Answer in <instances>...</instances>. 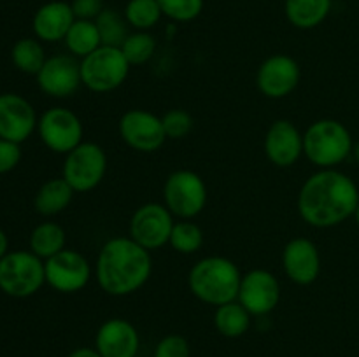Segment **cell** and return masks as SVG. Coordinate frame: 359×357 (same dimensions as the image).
<instances>
[{"label":"cell","mask_w":359,"mask_h":357,"mask_svg":"<svg viewBox=\"0 0 359 357\" xmlns=\"http://www.w3.org/2000/svg\"><path fill=\"white\" fill-rule=\"evenodd\" d=\"M137 357H139V356H137Z\"/></svg>","instance_id":"cell-40"},{"label":"cell","mask_w":359,"mask_h":357,"mask_svg":"<svg viewBox=\"0 0 359 357\" xmlns=\"http://www.w3.org/2000/svg\"><path fill=\"white\" fill-rule=\"evenodd\" d=\"M163 13L158 0H128L125 7V20L132 28L147 31L156 27Z\"/></svg>","instance_id":"cell-28"},{"label":"cell","mask_w":359,"mask_h":357,"mask_svg":"<svg viewBox=\"0 0 359 357\" xmlns=\"http://www.w3.org/2000/svg\"><path fill=\"white\" fill-rule=\"evenodd\" d=\"M76 20L95 21L98 14L105 9L104 0H72L70 2Z\"/></svg>","instance_id":"cell-35"},{"label":"cell","mask_w":359,"mask_h":357,"mask_svg":"<svg viewBox=\"0 0 359 357\" xmlns=\"http://www.w3.org/2000/svg\"><path fill=\"white\" fill-rule=\"evenodd\" d=\"M21 144L0 139V175L9 174L21 161Z\"/></svg>","instance_id":"cell-34"},{"label":"cell","mask_w":359,"mask_h":357,"mask_svg":"<svg viewBox=\"0 0 359 357\" xmlns=\"http://www.w3.org/2000/svg\"><path fill=\"white\" fill-rule=\"evenodd\" d=\"M11 59L20 72L37 76L46 63V52L39 38L25 37L13 46Z\"/></svg>","instance_id":"cell-26"},{"label":"cell","mask_w":359,"mask_h":357,"mask_svg":"<svg viewBox=\"0 0 359 357\" xmlns=\"http://www.w3.org/2000/svg\"><path fill=\"white\" fill-rule=\"evenodd\" d=\"M107 172V154L98 144L81 142L65 154L62 177L76 192H88L97 188Z\"/></svg>","instance_id":"cell-7"},{"label":"cell","mask_w":359,"mask_h":357,"mask_svg":"<svg viewBox=\"0 0 359 357\" xmlns=\"http://www.w3.org/2000/svg\"><path fill=\"white\" fill-rule=\"evenodd\" d=\"M37 132L44 146L58 154H69L84 142V128L76 112L65 107H51L39 118Z\"/></svg>","instance_id":"cell-9"},{"label":"cell","mask_w":359,"mask_h":357,"mask_svg":"<svg viewBox=\"0 0 359 357\" xmlns=\"http://www.w3.org/2000/svg\"><path fill=\"white\" fill-rule=\"evenodd\" d=\"M353 149L351 132L337 119H319L304 133V154L319 170L344 163Z\"/></svg>","instance_id":"cell-4"},{"label":"cell","mask_w":359,"mask_h":357,"mask_svg":"<svg viewBox=\"0 0 359 357\" xmlns=\"http://www.w3.org/2000/svg\"><path fill=\"white\" fill-rule=\"evenodd\" d=\"M174 214L165 203H144L130 219V238L147 251H156L170 240Z\"/></svg>","instance_id":"cell-10"},{"label":"cell","mask_w":359,"mask_h":357,"mask_svg":"<svg viewBox=\"0 0 359 357\" xmlns=\"http://www.w3.org/2000/svg\"><path fill=\"white\" fill-rule=\"evenodd\" d=\"M163 16L177 23L196 20L203 10V0H158Z\"/></svg>","instance_id":"cell-31"},{"label":"cell","mask_w":359,"mask_h":357,"mask_svg":"<svg viewBox=\"0 0 359 357\" xmlns=\"http://www.w3.org/2000/svg\"><path fill=\"white\" fill-rule=\"evenodd\" d=\"M46 284L62 294L79 293L91 279V265L81 252L63 248L44 261Z\"/></svg>","instance_id":"cell-11"},{"label":"cell","mask_w":359,"mask_h":357,"mask_svg":"<svg viewBox=\"0 0 359 357\" xmlns=\"http://www.w3.org/2000/svg\"><path fill=\"white\" fill-rule=\"evenodd\" d=\"M69 357H102L95 346H79L69 354Z\"/></svg>","instance_id":"cell-36"},{"label":"cell","mask_w":359,"mask_h":357,"mask_svg":"<svg viewBox=\"0 0 359 357\" xmlns=\"http://www.w3.org/2000/svg\"><path fill=\"white\" fill-rule=\"evenodd\" d=\"M300 83V65L287 55H272L259 65L256 86L266 98H286Z\"/></svg>","instance_id":"cell-14"},{"label":"cell","mask_w":359,"mask_h":357,"mask_svg":"<svg viewBox=\"0 0 359 357\" xmlns=\"http://www.w3.org/2000/svg\"><path fill=\"white\" fill-rule=\"evenodd\" d=\"M119 49L132 66L144 65L153 58L154 51H156V41L149 31L135 30L128 34V37L125 38Z\"/></svg>","instance_id":"cell-30"},{"label":"cell","mask_w":359,"mask_h":357,"mask_svg":"<svg viewBox=\"0 0 359 357\" xmlns=\"http://www.w3.org/2000/svg\"><path fill=\"white\" fill-rule=\"evenodd\" d=\"M265 154L276 167H293L304 154V133L290 119H277L265 135Z\"/></svg>","instance_id":"cell-18"},{"label":"cell","mask_w":359,"mask_h":357,"mask_svg":"<svg viewBox=\"0 0 359 357\" xmlns=\"http://www.w3.org/2000/svg\"><path fill=\"white\" fill-rule=\"evenodd\" d=\"M332 10V0H286L284 13L287 21L300 30L319 27Z\"/></svg>","instance_id":"cell-22"},{"label":"cell","mask_w":359,"mask_h":357,"mask_svg":"<svg viewBox=\"0 0 359 357\" xmlns=\"http://www.w3.org/2000/svg\"><path fill=\"white\" fill-rule=\"evenodd\" d=\"M353 154H354V158H356V161H358V164H359V142H356V146H354Z\"/></svg>","instance_id":"cell-38"},{"label":"cell","mask_w":359,"mask_h":357,"mask_svg":"<svg viewBox=\"0 0 359 357\" xmlns=\"http://www.w3.org/2000/svg\"><path fill=\"white\" fill-rule=\"evenodd\" d=\"M44 284V261L32 251L7 252L0 259V290L7 296L30 298Z\"/></svg>","instance_id":"cell-5"},{"label":"cell","mask_w":359,"mask_h":357,"mask_svg":"<svg viewBox=\"0 0 359 357\" xmlns=\"http://www.w3.org/2000/svg\"><path fill=\"white\" fill-rule=\"evenodd\" d=\"M130 66L121 49L100 46L81 59V79L93 93H109L125 83Z\"/></svg>","instance_id":"cell-6"},{"label":"cell","mask_w":359,"mask_h":357,"mask_svg":"<svg viewBox=\"0 0 359 357\" xmlns=\"http://www.w3.org/2000/svg\"><path fill=\"white\" fill-rule=\"evenodd\" d=\"M153 272L151 251L130 237L105 241L97 259L98 286L109 296H128L142 289Z\"/></svg>","instance_id":"cell-2"},{"label":"cell","mask_w":359,"mask_h":357,"mask_svg":"<svg viewBox=\"0 0 359 357\" xmlns=\"http://www.w3.org/2000/svg\"><path fill=\"white\" fill-rule=\"evenodd\" d=\"M168 245L181 254H195L203 245V231L200 230L198 224L191 223L189 219H182L172 227Z\"/></svg>","instance_id":"cell-29"},{"label":"cell","mask_w":359,"mask_h":357,"mask_svg":"<svg viewBox=\"0 0 359 357\" xmlns=\"http://www.w3.org/2000/svg\"><path fill=\"white\" fill-rule=\"evenodd\" d=\"M76 21L72 6L63 0H53L37 9L32 20V28L39 41L58 42L65 38Z\"/></svg>","instance_id":"cell-20"},{"label":"cell","mask_w":359,"mask_h":357,"mask_svg":"<svg viewBox=\"0 0 359 357\" xmlns=\"http://www.w3.org/2000/svg\"><path fill=\"white\" fill-rule=\"evenodd\" d=\"M35 77L39 88L53 98L72 97L83 84L81 62H77L72 55H55L48 58Z\"/></svg>","instance_id":"cell-16"},{"label":"cell","mask_w":359,"mask_h":357,"mask_svg":"<svg viewBox=\"0 0 359 357\" xmlns=\"http://www.w3.org/2000/svg\"><path fill=\"white\" fill-rule=\"evenodd\" d=\"M34 105L18 93L0 94V139L23 144L37 130Z\"/></svg>","instance_id":"cell-15"},{"label":"cell","mask_w":359,"mask_h":357,"mask_svg":"<svg viewBox=\"0 0 359 357\" xmlns=\"http://www.w3.org/2000/svg\"><path fill=\"white\" fill-rule=\"evenodd\" d=\"M242 273L231 259L209 255L193 265L188 286L193 296L214 307H221L238 298Z\"/></svg>","instance_id":"cell-3"},{"label":"cell","mask_w":359,"mask_h":357,"mask_svg":"<svg viewBox=\"0 0 359 357\" xmlns=\"http://www.w3.org/2000/svg\"><path fill=\"white\" fill-rule=\"evenodd\" d=\"M251 317L252 315L245 310L244 304L235 300L216 307L214 326H216L217 332L226 338H241L251 328Z\"/></svg>","instance_id":"cell-24"},{"label":"cell","mask_w":359,"mask_h":357,"mask_svg":"<svg viewBox=\"0 0 359 357\" xmlns=\"http://www.w3.org/2000/svg\"><path fill=\"white\" fill-rule=\"evenodd\" d=\"M283 268L287 279L298 286H311L321 273V254L309 238H293L283 251Z\"/></svg>","instance_id":"cell-17"},{"label":"cell","mask_w":359,"mask_h":357,"mask_svg":"<svg viewBox=\"0 0 359 357\" xmlns=\"http://www.w3.org/2000/svg\"><path fill=\"white\" fill-rule=\"evenodd\" d=\"M67 245V234L60 224L46 220L34 227L30 233V251L46 261L55 254L62 252Z\"/></svg>","instance_id":"cell-23"},{"label":"cell","mask_w":359,"mask_h":357,"mask_svg":"<svg viewBox=\"0 0 359 357\" xmlns=\"http://www.w3.org/2000/svg\"><path fill=\"white\" fill-rule=\"evenodd\" d=\"M354 219H356V223H358V226H359V205H358L356 212H354Z\"/></svg>","instance_id":"cell-39"},{"label":"cell","mask_w":359,"mask_h":357,"mask_svg":"<svg viewBox=\"0 0 359 357\" xmlns=\"http://www.w3.org/2000/svg\"><path fill=\"white\" fill-rule=\"evenodd\" d=\"M359 205L356 182L337 168L312 174L298 192V212L312 227H333L354 216Z\"/></svg>","instance_id":"cell-1"},{"label":"cell","mask_w":359,"mask_h":357,"mask_svg":"<svg viewBox=\"0 0 359 357\" xmlns=\"http://www.w3.org/2000/svg\"><path fill=\"white\" fill-rule=\"evenodd\" d=\"M119 136L123 142L139 153H154L167 140L160 115L144 108H130L119 118Z\"/></svg>","instance_id":"cell-12"},{"label":"cell","mask_w":359,"mask_h":357,"mask_svg":"<svg viewBox=\"0 0 359 357\" xmlns=\"http://www.w3.org/2000/svg\"><path fill=\"white\" fill-rule=\"evenodd\" d=\"M280 284L272 272L255 268L244 273L238 289V303L244 304L251 315H266L279 304Z\"/></svg>","instance_id":"cell-13"},{"label":"cell","mask_w":359,"mask_h":357,"mask_svg":"<svg viewBox=\"0 0 359 357\" xmlns=\"http://www.w3.org/2000/svg\"><path fill=\"white\" fill-rule=\"evenodd\" d=\"M207 186L193 170H175L167 177L163 186V202L174 216L193 219L207 205Z\"/></svg>","instance_id":"cell-8"},{"label":"cell","mask_w":359,"mask_h":357,"mask_svg":"<svg viewBox=\"0 0 359 357\" xmlns=\"http://www.w3.org/2000/svg\"><path fill=\"white\" fill-rule=\"evenodd\" d=\"M9 252V238H7L6 231L0 227V259Z\"/></svg>","instance_id":"cell-37"},{"label":"cell","mask_w":359,"mask_h":357,"mask_svg":"<svg viewBox=\"0 0 359 357\" xmlns=\"http://www.w3.org/2000/svg\"><path fill=\"white\" fill-rule=\"evenodd\" d=\"M63 42H65L67 49L76 58H84V56H88L90 52H93L95 49H98L102 46L97 23L90 20L74 21V24L70 27L69 34L65 35Z\"/></svg>","instance_id":"cell-25"},{"label":"cell","mask_w":359,"mask_h":357,"mask_svg":"<svg viewBox=\"0 0 359 357\" xmlns=\"http://www.w3.org/2000/svg\"><path fill=\"white\" fill-rule=\"evenodd\" d=\"M161 122H163L165 135H167V139L172 140L188 136L191 133L193 126H195L193 115L184 108H170V111L161 115Z\"/></svg>","instance_id":"cell-32"},{"label":"cell","mask_w":359,"mask_h":357,"mask_svg":"<svg viewBox=\"0 0 359 357\" xmlns=\"http://www.w3.org/2000/svg\"><path fill=\"white\" fill-rule=\"evenodd\" d=\"M100 34L102 46H111V48H121L125 38L128 37V27L125 14H119L114 9H104L95 20Z\"/></svg>","instance_id":"cell-27"},{"label":"cell","mask_w":359,"mask_h":357,"mask_svg":"<svg viewBox=\"0 0 359 357\" xmlns=\"http://www.w3.org/2000/svg\"><path fill=\"white\" fill-rule=\"evenodd\" d=\"M74 189L70 188L69 182L63 177L49 178L39 188L35 195L34 206L41 216L51 217L56 214L63 212L70 205L74 198Z\"/></svg>","instance_id":"cell-21"},{"label":"cell","mask_w":359,"mask_h":357,"mask_svg":"<svg viewBox=\"0 0 359 357\" xmlns=\"http://www.w3.org/2000/svg\"><path fill=\"white\" fill-rule=\"evenodd\" d=\"M191 349L184 336L167 335L158 342L153 357H189Z\"/></svg>","instance_id":"cell-33"},{"label":"cell","mask_w":359,"mask_h":357,"mask_svg":"<svg viewBox=\"0 0 359 357\" xmlns=\"http://www.w3.org/2000/svg\"><path fill=\"white\" fill-rule=\"evenodd\" d=\"M139 346V331L125 318H109L95 335V349L102 357H137Z\"/></svg>","instance_id":"cell-19"}]
</instances>
